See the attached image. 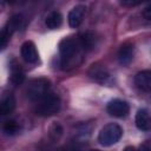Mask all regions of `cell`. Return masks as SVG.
Instances as JSON below:
<instances>
[{"label":"cell","mask_w":151,"mask_h":151,"mask_svg":"<svg viewBox=\"0 0 151 151\" xmlns=\"http://www.w3.org/2000/svg\"><path fill=\"white\" fill-rule=\"evenodd\" d=\"M60 67L64 71H70L78 67L84 60V48L78 37H66L59 42Z\"/></svg>","instance_id":"obj_1"},{"label":"cell","mask_w":151,"mask_h":151,"mask_svg":"<svg viewBox=\"0 0 151 151\" xmlns=\"http://www.w3.org/2000/svg\"><path fill=\"white\" fill-rule=\"evenodd\" d=\"M60 109V98L54 92H50L41 100L35 103V113L41 117H50L55 114Z\"/></svg>","instance_id":"obj_2"},{"label":"cell","mask_w":151,"mask_h":151,"mask_svg":"<svg viewBox=\"0 0 151 151\" xmlns=\"http://www.w3.org/2000/svg\"><path fill=\"white\" fill-rule=\"evenodd\" d=\"M51 92V83L46 78H37L29 81L26 93L29 100L38 103Z\"/></svg>","instance_id":"obj_3"},{"label":"cell","mask_w":151,"mask_h":151,"mask_svg":"<svg viewBox=\"0 0 151 151\" xmlns=\"http://www.w3.org/2000/svg\"><path fill=\"white\" fill-rule=\"evenodd\" d=\"M122 136H123V129L116 123H110L106 124L100 130L98 134V142L103 146H111L117 142H119Z\"/></svg>","instance_id":"obj_4"},{"label":"cell","mask_w":151,"mask_h":151,"mask_svg":"<svg viewBox=\"0 0 151 151\" xmlns=\"http://www.w3.org/2000/svg\"><path fill=\"white\" fill-rule=\"evenodd\" d=\"M24 25H25V19L21 14H14L13 17H11V19L7 21L6 26L2 28V31L0 33V45H1L2 50L6 47L12 34L14 32L19 31L20 28H22Z\"/></svg>","instance_id":"obj_5"},{"label":"cell","mask_w":151,"mask_h":151,"mask_svg":"<svg viewBox=\"0 0 151 151\" xmlns=\"http://www.w3.org/2000/svg\"><path fill=\"white\" fill-rule=\"evenodd\" d=\"M106 110L111 116L117 117V118H123V117L127 116V113L130 111V106L125 100L113 99L107 104Z\"/></svg>","instance_id":"obj_6"},{"label":"cell","mask_w":151,"mask_h":151,"mask_svg":"<svg viewBox=\"0 0 151 151\" xmlns=\"http://www.w3.org/2000/svg\"><path fill=\"white\" fill-rule=\"evenodd\" d=\"M88 76L99 84H110L112 79L109 70L101 65H92V67L88 71Z\"/></svg>","instance_id":"obj_7"},{"label":"cell","mask_w":151,"mask_h":151,"mask_svg":"<svg viewBox=\"0 0 151 151\" xmlns=\"http://www.w3.org/2000/svg\"><path fill=\"white\" fill-rule=\"evenodd\" d=\"M21 57L28 64H37L39 61V53L33 41H25L21 45Z\"/></svg>","instance_id":"obj_8"},{"label":"cell","mask_w":151,"mask_h":151,"mask_svg":"<svg viewBox=\"0 0 151 151\" xmlns=\"http://www.w3.org/2000/svg\"><path fill=\"white\" fill-rule=\"evenodd\" d=\"M134 57V46L131 42H125L120 46L118 51V60L123 66H127L131 64Z\"/></svg>","instance_id":"obj_9"},{"label":"cell","mask_w":151,"mask_h":151,"mask_svg":"<svg viewBox=\"0 0 151 151\" xmlns=\"http://www.w3.org/2000/svg\"><path fill=\"white\" fill-rule=\"evenodd\" d=\"M85 9H86V7L84 5H78V6H74L68 12L67 20H68V25L71 27L76 28L81 24V21L84 19V15H85Z\"/></svg>","instance_id":"obj_10"},{"label":"cell","mask_w":151,"mask_h":151,"mask_svg":"<svg viewBox=\"0 0 151 151\" xmlns=\"http://www.w3.org/2000/svg\"><path fill=\"white\" fill-rule=\"evenodd\" d=\"M9 76H11V81L14 85H20L25 79L24 70L15 59H12L9 63Z\"/></svg>","instance_id":"obj_11"},{"label":"cell","mask_w":151,"mask_h":151,"mask_svg":"<svg viewBox=\"0 0 151 151\" xmlns=\"http://www.w3.org/2000/svg\"><path fill=\"white\" fill-rule=\"evenodd\" d=\"M134 83L143 91H151V70L138 72L134 77Z\"/></svg>","instance_id":"obj_12"},{"label":"cell","mask_w":151,"mask_h":151,"mask_svg":"<svg viewBox=\"0 0 151 151\" xmlns=\"http://www.w3.org/2000/svg\"><path fill=\"white\" fill-rule=\"evenodd\" d=\"M78 38H79L80 44H81V46H83V48H84L85 52L93 50L94 46L97 45V37L91 31H86V32L79 34Z\"/></svg>","instance_id":"obj_13"},{"label":"cell","mask_w":151,"mask_h":151,"mask_svg":"<svg viewBox=\"0 0 151 151\" xmlns=\"http://www.w3.org/2000/svg\"><path fill=\"white\" fill-rule=\"evenodd\" d=\"M15 109V98L12 93H6L5 96H2L1 101H0V113L2 116L9 114L11 112H13V110Z\"/></svg>","instance_id":"obj_14"},{"label":"cell","mask_w":151,"mask_h":151,"mask_svg":"<svg viewBox=\"0 0 151 151\" xmlns=\"http://www.w3.org/2000/svg\"><path fill=\"white\" fill-rule=\"evenodd\" d=\"M136 126L142 131H146L151 127V119L145 109L138 110L136 114Z\"/></svg>","instance_id":"obj_15"},{"label":"cell","mask_w":151,"mask_h":151,"mask_svg":"<svg viewBox=\"0 0 151 151\" xmlns=\"http://www.w3.org/2000/svg\"><path fill=\"white\" fill-rule=\"evenodd\" d=\"M63 24V15L58 11H52L45 19V25L50 29H57Z\"/></svg>","instance_id":"obj_16"},{"label":"cell","mask_w":151,"mask_h":151,"mask_svg":"<svg viewBox=\"0 0 151 151\" xmlns=\"http://www.w3.org/2000/svg\"><path fill=\"white\" fill-rule=\"evenodd\" d=\"M20 123L15 119H8L2 124V131L7 136H14L20 131Z\"/></svg>","instance_id":"obj_17"},{"label":"cell","mask_w":151,"mask_h":151,"mask_svg":"<svg viewBox=\"0 0 151 151\" xmlns=\"http://www.w3.org/2000/svg\"><path fill=\"white\" fill-rule=\"evenodd\" d=\"M143 17H144L145 20L151 21V4H149V5H146L144 7V9H143Z\"/></svg>","instance_id":"obj_18"},{"label":"cell","mask_w":151,"mask_h":151,"mask_svg":"<svg viewBox=\"0 0 151 151\" xmlns=\"http://www.w3.org/2000/svg\"><path fill=\"white\" fill-rule=\"evenodd\" d=\"M61 151H81L80 150V147L78 146V145H68V146H66V147H64Z\"/></svg>","instance_id":"obj_19"},{"label":"cell","mask_w":151,"mask_h":151,"mask_svg":"<svg viewBox=\"0 0 151 151\" xmlns=\"http://www.w3.org/2000/svg\"><path fill=\"white\" fill-rule=\"evenodd\" d=\"M139 151H151V142H145V143L140 146Z\"/></svg>","instance_id":"obj_20"},{"label":"cell","mask_w":151,"mask_h":151,"mask_svg":"<svg viewBox=\"0 0 151 151\" xmlns=\"http://www.w3.org/2000/svg\"><path fill=\"white\" fill-rule=\"evenodd\" d=\"M120 4L123 6H137L140 4V1H122Z\"/></svg>","instance_id":"obj_21"},{"label":"cell","mask_w":151,"mask_h":151,"mask_svg":"<svg viewBox=\"0 0 151 151\" xmlns=\"http://www.w3.org/2000/svg\"><path fill=\"white\" fill-rule=\"evenodd\" d=\"M123 151H136V149H134L133 146H126Z\"/></svg>","instance_id":"obj_22"},{"label":"cell","mask_w":151,"mask_h":151,"mask_svg":"<svg viewBox=\"0 0 151 151\" xmlns=\"http://www.w3.org/2000/svg\"><path fill=\"white\" fill-rule=\"evenodd\" d=\"M92 151H98V150H92Z\"/></svg>","instance_id":"obj_23"}]
</instances>
